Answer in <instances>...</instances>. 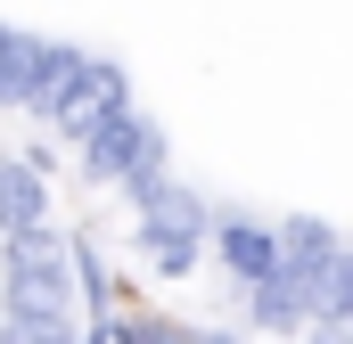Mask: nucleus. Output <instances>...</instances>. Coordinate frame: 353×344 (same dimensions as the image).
I'll use <instances>...</instances> for the list:
<instances>
[{"mask_svg":"<svg viewBox=\"0 0 353 344\" xmlns=\"http://www.w3.org/2000/svg\"><path fill=\"white\" fill-rule=\"evenodd\" d=\"M0 344H83V336H74V328H41V320L0 312Z\"/></svg>","mask_w":353,"mask_h":344,"instance_id":"obj_10","label":"nucleus"},{"mask_svg":"<svg viewBox=\"0 0 353 344\" xmlns=\"http://www.w3.org/2000/svg\"><path fill=\"white\" fill-rule=\"evenodd\" d=\"M0 312L41 320V328H74L83 336V295H74V238L33 230L0 246Z\"/></svg>","mask_w":353,"mask_h":344,"instance_id":"obj_1","label":"nucleus"},{"mask_svg":"<svg viewBox=\"0 0 353 344\" xmlns=\"http://www.w3.org/2000/svg\"><path fill=\"white\" fill-rule=\"evenodd\" d=\"M132 328H140V344H189V328L165 320V312H132Z\"/></svg>","mask_w":353,"mask_h":344,"instance_id":"obj_11","label":"nucleus"},{"mask_svg":"<svg viewBox=\"0 0 353 344\" xmlns=\"http://www.w3.org/2000/svg\"><path fill=\"white\" fill-rule=\"evenodd\" d=\"M345 255H353V246L329 230V222H321V213H288V222H279V270L304 287V303H312V312H321L329 279L345 270Z\"/></svg>","mask_w":353,"mask_h":344,"instance_id":"obj_5","label":"nucleus"},{"mask_svg":"<svg viewBox=\"0 0 353 344\" xmlns=\"http://www.w3.org/2000/svg\"><path fill=\"white\" fill-rule=\"evenodd\" d=\"M132 230H140V255H148L157 279H189L197 255L214 246V205H205L189 180L157 172V180L132 189Z\"/></svg>","mask_w":353,"mask_h":344,"instance_id":"obj_2","label":"nucleus"},{"mask_svg":"<svg viewBox=\"0 0 353 344\" xmlns=\"http://www.w3.org/2000/svg\"><path fill=\"white\" fill-rule=\"evenodd\" d=\"M205 255L239 287H263V279H279V222H255L247 205H214V246Z\"/></svg>","mask_w":353,"mask_h":344,"instance_id":"obj_6","label":"nucleus"},{"mask_svg":"<svg viewBox=\"0 0 353 344\" xmlns=\"http://www.w3.org/2000/svg\"><path fill=\"white\" fill-rule=\"evenodd\" d=\"M189 344H247V336H222V328H189Z\"/></svg>","mask_w":353,"mask_h":344,"instance_id":"obj_13","label":"nucleus"},{"mask_svg":"<svg viewBox=\"0 0 353 344\" xmlns=\"http://www.w3.org/2000/svg\"><path fill=\"white\" fill-rule=\"evenodd\" d=\"M247 328L255 336H296V328H312V303H304V287L279 270L263 287H247Z\"/></svg>","mask_w":353,"mask_h":344,"instance_id":"obj_8","label":"nucleus"},{"mask_svg":"<svg viewBox=\"0 0 353 344\" xmlns=\"http://www.w3.org/2000/svg\"><path fill=\"white\" fill-rule=\"evenodd\" d=\"M304 344H353V328H329L321 320V328H304Z\"/></svg>","mask_w":353,"mask_h":344,"instance_id":"obj_12","label":"nucleus"},{"mask_svg":"<svg viewBox=\"0 0 353 344\" xmlns=\"http://www.w3.org/2000/svg\"><path fill=\"white\" fill-rule=\"evenodd\" d=\"M33 230H50V180L25 156H0V246L33 238Z\"/></svg>","mask_w":353,"mask_h":344,"instance_id":"obj_7","label":"nucleus"},{"mask_svg":"<svg viewBox=\"0 0 353 344\" xmlns=\"http://www.w3.org/2000/svg\"><path fill=\"white\" fill-rule=\"evenodd\" d=\"M74 164H83L90 189H140V180H157V172H173V140H165V123H148L140 107L132 115H115L99 140H83L74 148Z\"/></svg>","mask_w":353,"mask_h":344,"instance_id":"obj_3","label":"nucleus"},{"mask_svg":"<svg viewBox=\"0 0 353 344\" xmlns=\"http://www.w3.org/2000/svg\"><path fill=\"white\" fill-rule=\"evenodd\" d=\"M115 115H132V74H123L115 58H90V50H83L74 83L50 98V115H41V123H50L66 148H83V140H99V131L115 123Z\"/></svg>","mask_w":353,"mask_h":344,"instance_id":"obj_4","label":"nucleus"},{"mask_svg":"<svg viewBox=\"0 0 353 344\" xmlns=\"http://www.w3.org/2000/svg\"><path fill=\"white\" fill-rule=\"evenodd\" d=\"M115 344H140V328H132V320H115Z\"/></svg>","mask_w":353,"mask_h":344,"instance_id":"obj_14","label":"nucleus"},{"mask_svg":"<svg viewBox=\"0 0 353 344\" xmlns=\"http://www.w3.org/2000/svg\"><path fill=\"white\" fill-rule=\"evenodd\" d=\"M33 66H41V41L25 25H0V107H33Z\"/></svg>","mask_w":353,"mask_h":344,"instance_id":"obj_9","label":"nucleus"}]
</instances>
